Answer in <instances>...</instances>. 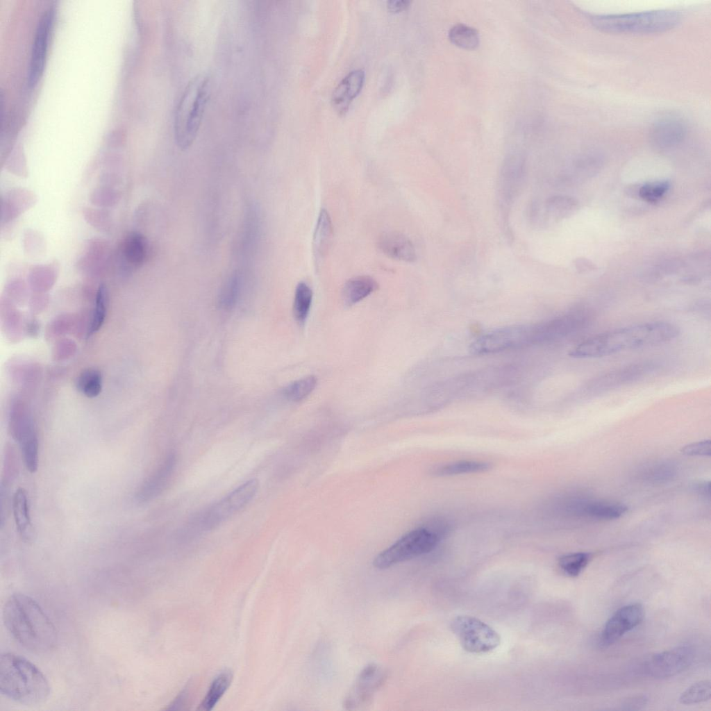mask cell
I'll use <instances>...</instances> for the list:
<instances>
[{
  "label": "cell",
  "mask_w": 711,
  "mask_h": 711,
  "mask_svg": "<svg viewBox=\"0 0 711 711\" xmlns=\"http://www.w3.org/2000/svg\"><path fill=\"white\" fill-rule=\"evenodd\" d=\"M679 330L667 321H651L619 328L593 336L571 350L574 358H596L648 347L676 338Z\"/></svg>",
  "instance_id": "cell-1"
},
{
  "label": "cell",
  "mask_w": 711,
  "mask_h": 711,
  "mask_svg": "<svg viewBox=\"0 0 711 711\" xmlns=\"http://www.w3.org/2000/svg\"><path fill=\"white\" fill-rule=\"evenodd\" d=\"M3 619L12 637L31 652L46 653L57 644L54 625L38 603L27 595H11L3 606Z\"/></svg>",
  "instance_id": "cell-2"
},
{
  "label": "cell",
  "mask_w": 711,
  "mask_h": 711,
  "mask_svg": "<svg viewBox=\"0 0 711 711\" xmlns=\"http://www.w3.org/2000/svg\"><path fill=\"white\" fill-rule=\"evenodd\" d=\"M0 689L8 698L27 705L43 703L50 694L49 682L42 671L12 653L1 655Z\"/></svg>",
  "instance_id": "cell-3"
},
{
  "label": "cell",
  "mask_w": 711,
  "mask_h": 711,
  "mask_svg": "<svg viewBox=\"0 0 711 711\" xmlns=\"http://www.w3.org/2000/svg\"><path fill=\"white\" fill-rule=\"evenodd\" d=\"M211 93V79L206 74L193 77L185 87L175 110L174 138L178 148L188 149L195 140Z\"/></svg>",
  "instance_id": "cell-4"
},
{
  "label": "cell",
  "mask_w": 711,
  "mask_h": 711,
  "mask_svg": "<svg viewBox=\"0 0 711 711\" xmlns=\"http://www.w3.org/2000/svg\"><path fill=\"white\" fill-rule=\"evenodd\" d=\"M259 482L249 480L228 495L196 514L183 530L185 537H195L210 531L246 506L257 494Z\"/></svg>",
  "instance_id": "cell-5"
},
{
  "label": "cell",
  "mask_w": 711,
  "mask_h": 711,
  "mask_svg": "<svg viewBox=\"0 0 711 711\" xmlns=\"http://www.w3.org/2000/svg\"><path fill=\"white\" fill-rule=\"evenodd\" d=\"M680 15L672 10H659L622 15H599L592 18L596 28L609 33H653L668 31Z\"/></svg>",
  "instance_id": "cell-6"
},
{
  "label": "cell",
  "mask_w": 711,
  "mask_h": 711,
  "mask_svg": "<svg viewBox=\"0 0 711 711\" xmlns=\"http://www.w3.org/2000/svg\"><path fill=\"white\" fill-rule=\"evenodd\" d=\"M440 540L435 530L426 528L412 530L386 549L373 560L374 567L385 569L398 563L412 559L433 550Z\"/></svg>",
  "instance_id": "cell-7"
},
{
  "label": "cell",
  "mask_w": 711,
  "mask_h": 711,
  "mask_svg": "<svg viewBox=\"0 0 711 711\" xmlns=\"http://www.w3.org/2000/svg\"><path fill=\"white\" fill-rule=\"evenodd\" d=\"M451 628L462 648L469 653H487L495 649L501 642V637L495 630L474 617L458 616L452 620Z\"/></svg>",
  "instance_id": "cell-8"
},
{
  "label": "cell",
  "mask_w": 711,
  "mask_h": 711,
  "mask_svg": "<svg viewBox=\"0 0 711 711\" xmlns=\"http://www.w3.org/2000/svg\"><path fill=\"white\" fill-rule=\"evenodd\" d=\"M386 679L384 669L376 664H367L360 672L344 700L345 709L355 710L368 705Z\"/></svg>",
  "instance_id": "cell-9"
},
{
  "label": "cell",
  "mask_w": 711,
  "mask_h": 711,
  "mask_svg": "<svg viewBox=\"0 0 711 711\" xmlns=\"http://www.w3.org/2000/svg\"><path fill=\"white\" fill-rule=\"evenodd\" d=\"M658 366L653 362H642L619 367L591 380L586 385L587 394H599L635 382L653 372Z\"/></svg>",
  "instance_id": "cell-10"
},
{
  "label": "cell",
  "mask_w": 711,
  "mask_h": 711,
  "mask_svg": "<svg viewBox=\"0 0 711 711\" xmlns=\"http://www.w3.org/2000/svg\"><path fill=\"white\" fill-rule=\"evenodd\" d=\"M694 655L690 646H678L653 655L646 663V671L655 678L672 677L686 670L693 663Z\"/></svg>",
  "instance_id": "cell-11"
},
{
  "label": "cell",
  "mask_w": 711,
  "mask_h": 711,
  "mask_svg": "<svg viewBox=\"0 0 711 711\" xmlns=\"http://www.w3.org/2000/svg\"><path fill=\"white\" fill-rule=\"evenodd\" d=\"M644 617V608L639 603L620 608L605 623L601 635V644L608 646L614 643L626 633L640 624Z\"/></svg>",
  "instance_id": "cell-12"
},
{
  "label": "cell",
  "mask_w": 711,
  "mask_h": 711,
  "mask_svg": "<svg viewBox=\"0 0 711 711\" xmlns=\"http://www.w3.org/2000/svg\"><path fill=\"white\" fill-rule=\"evenodd\" d=\"M53 17V10L49 8L38 22L29 64L28 81L30 86L36 84L43 72Z\"/></svg>",
  "instance_id": "cell-13"
},
{
  "label": "cell",
  "mask_w": 711,
  "mask_h": 711,
  "mask_svg": "<svg viewBox=\"0 0 711 711\" xmlns=\"http://www.w3.org/2000/svg\"><path fill=\"white\" fill-rule=\"evenodd\" d=\"M687 133V126L680 118L665 116L656 120L650 128V140L659 149H668L679 144Z\"/></svg>",
  "instance_id": "cell-14"
},
{
  "label": "cell",
  "mask_w": 711,
  "mask_h": 711,
  "mask_svg": "<svg viewBox=\"0 0 711 711\" xmlns=\"http://www.w3.org/2000/svg\"><path fill=\"white\" fill-rule=\"evenodd\" d=\"M176 465L174 453L168 454L157 469L143 482L137 492L136 498L147 502L160 495L167 485Z\"/></svg>",
  "instance_id": "cell-15"
},
{
  "label": "cell",
  "mask_w": 711,
  "mask_h": 711,
  "mask_svg": "<svg viewBox=\"0 0 711 711\" xmlns=\"http://www.w3.org/2000/svg\"><path fill=\"white\" fill-rule=\"evenodd\" d=\"M525 176V162L520 156L508 157L503 162L499 178L501 198L510 204L517 195Z\"/></svg>",
  "instance_id": "cell-16"
},
{
  "label": "cell",
  "mask_w": 711,
  "mask_h": 711,
  "mask_svg": "<svg viewBox=\"0 0 711 711\" xmlns=\"http://www.w3.org/2000/svg\"><path fill=\"white\" fill-rule=\"evenodd\" d=\"M365 82V72L355 69L349 72L334 90L331 102L339 114H344L352 101L360 92Z\"/></svg>",
  "instance_id": "cell-17"
},
{
  "label": "cell",
  "mask_w": 711,
  "mask_h": 711,
  "mask_svg": "<svg viewBox=\"0 0 711 711\" xmlns=\"http://www.w3.org/2000/svg\"><path fill=\"white\" fill-rule=\"evenodd\" d=\"M378 249L388 257L412 262L416 258V252L411 241L405 235L390 231L383 233L378 240Z\"/></svg>",
  "instance_id": "cell-18"
},
{
  "label": "cell",
  "mask_w": 711,
  "mask_h": 711,
  "mask_svg": "<svg viewBox=\"0 0 711 711\" xmlns=\"http://www.w3.org/2000/svg\"><path fill=\"white\" fill-rule=\"evenodd\" d=\"M568 509L574 514L584 515L597 519H615L621 517L628 510L620 503L587 501L571 502Z\"/></svg>",
  "instance_id": "cell-19"
},
{
  "label": "cell",
  "mask_w": 711,
  "mask_h": 711,
  "mask_svg": "<svg viewBox=\"0 0 711 711\" xmlns=\"http://www.w3.org/2000/svg\"><path fill=\"white\" fill-rule=\"evenodd\" d=\"M121 251L123 264L131 269L140 267L148 256V241L142 234L132 233L124 240Z\"/></svg>",
  "instance_id": "cell-20"
},
{
  "label": "cell",
  "mask_w": 711,
  "mask_h": 711,
  "mask_svg": "<svg viewBox=\"0 0 711 711\" xmlns=\"http://www.w3.org/2000/svg\"><path fill=\"white\" fill-rule=\"evenodd\" d=\"M12 511L19 535L24 540L29 541L33 536V526L27 493L23 488L17 489L13 495Z\"/></svg>",
  "instance_id": "cell-21"
},
{
  "label": "cell",
  "mask_w": 711,
  "mask_h": 711,
  "mask_svg": "<svg viewBox=\"0 0 711 711\" xmlns=\"http://www.w3.org/2000/svg\"><path fill=\"white\" fill-rule=\"evenodd\" d=\"M377 282L368 276H358L347 281L342 289L345 305L351 306L362 301L377 290Z\"/></svg>",
  "instance_id": "cell-22"
},
{
  "label": "cell",
  "mask_w": 711,
  "mask_h": 711,
  "mask_svg": "<svg viewBox=\"0 0 711 711\" xmlns=\"http://www.w3.org/2000/svg\"><path fill=\"white\" fill-rule=\"evenodd\" d=\"M333 237V226L328 212L322 209L319 213L313 237V249L316 258H322L328 251Z\"/></svg>",
  "instance_id": "cell-23"
},
{
  "label": "cell",
  "mask_w": 711,
  "mask_h": 711,
  "mask_svg": "<svg viewBox=\"0 0 711 711\" xmlns=\"http://www.w3.org/2000/svg\"><path fill=\"white\" fill-rule=\"evenodd\" d=\"M232 678L230 671H224L218 675L212 683L198 710H212L230 686Z\"/></svg>",
  "instance_id": "cell-24"
},
{
  "label": "cell",
  "mask_w": 711,
  "mask_h": 711,
  "mask_svg": "<svg viewBox=\"0 0 711 711\" xmlns=\"http://www.w3.org/2000/svg\"><path fill=\"white\" fill-rule=\"evenodd\" d=\"M490 465L485 462L460 460L444 465L437 469L434 474L437 476H453L463 474L478 473L487 471Z\"/></svg>",
  "instance_id": "cell-25"
},
{
  "label": "cell",
  "mask_w": 711,
  "mask_h": 711,
  "mask_svg": "<svg viewBox=\"0 0 711 711\" xmlns=\"http://www.w3.org/2000/svg\"><path fill=\"white\" fill-rule=\"evenodd\" d=\"M312 291L303 282L299 283L295 290L293 312L296 320L301 324L305 323L311 307Z\"/></svg>",
  "instance_id": "cell-26"
},
{
  "label": "cell",
  "mask_w": 711,
  "mask_h": 711,
  "mask_svg": "<svg viewBox=\"0 0 711 711\" xmlns=\"http://www.w3.org/2000/svg\"><path fill=\"white\" fill-rule=\"evenodd\" d=\"M676 465L669 461H661L650 465L642 473V479L653 483L669 481L676 475Z\"/></svg>",
  "instance_id": "cell-27"
},
{
  "label": "cell",
  "mask_w": 711,
  "mask_h": 711,
  "mask_svg": "<svg viewBox=\"0 0 711 711\" xmlns=\"http://www.w3.org/2000/svg\"><path fill=\"white\" fill-rule=\"evenodd\" d=\"M451 42L462 49L471 50L479 44V35L477 31L465 24H456L449 32Z\"/></svg>",
  "instance_id": "cell-28"
},
{
  "label": "cell",
  "mask_w": 711,
  "mask_h": 711,
  "mask_svg": "<svg viewBox=\"0 0 711 711\" xmlns=\"http://www.w3.org/2000/svg\"><path fill=\"white\" fill-rule=\"evenodd\" d=\"M317 380L314 376H308L298 379L285 386L282 394L288 401L299 402L308 396L315 390Z\"/></svg>",
  "instance_id": "cell-29"
},
{
  "label": "cell",
  "mask_w": 711,
  "mask_h": 711,
  "mask_svg": "<svg viewBox=\"0 0 711 711\" xmlns=\"http://www.w3.org/2000/svg\"><path fill=\"white\" fill-rule=\"evenodd\" d=\"M241 278L237 273L232 274L223 285L218 297V304L223 310H231L236 305L241 292Z\"/></svg>",
  "instance_id": "cell-30"
},
{
  "label": "cell",
  "mask_w": 711,
  "mask_h": 711,
  "mask_svg": "<svg viewBox=\"0 0 711 711\" xmlns=\"http://www.w3.org/2000/svg\"><path fill=\"white\" fill-rule=\"evenodd\" d=\"M76 387L83 394L89 398L98 396L102 388L101 373L94 369L83 371L77 378Z\"/></svg>",
  "instance_id": "cell-31"
},
{
  "label": "cell",
  "mask_w": 711,
  "mask_h": 711,
  "mask_svg": "<svg viewBox=\"0 0 711 711\" xmlns=\"http://www.w3.org/2000/svg\"><path fill=\"white\" fill-rule=\"evenodd\" d=\"M590 558L591 554L585 552L568 553L560 557L558 565L569 576L576 577L586 567Z\"/></svg>",
  "instance_id": "cell-32"
},
{
  "label": "cell",
  "mask_w": 711,
  "mask_h": 711,
  "mask_svg": "<svg viewBox=\"0 0 711 711\" xmlns=\"http://www.w3.org/2000/svg\"><path fill=\"white\" fill-rule=\"evenodd\" d=\"M108 302V291L106 286L102 284L99 287L97 292L95 307L87 331L88 336L97 333L103 324L106 316Z\"/></svg>",
  "instance_id": "cell-33"
},
{
  "label": "cell",
  "mask_w": 711,
  "mask_h": 711,
  "mask_svg": "<svg viewBox=\"0 0 711 711\" xmlns=\"http://www.w3.org/2000/svg\"><path fill=\"white\" fill-rule=\"evenodd\" d=\"M576 201L567 196L556 195L549 198L545 203L547 212L555 219H562L576 208Z\"/></svg>",
  "instance_id": "cell-34"
},
{
  "label": "cell",
  "mask_w": 711,
  "mask_h": 711,
  "mask_svg": "<svg viewBox=\"0 0 711 711\" xmlns=\"http://www.w3.org/2000/svg\"><path fill=\"white\" fill-rule=\"evenodd\" d=\"M710 696V682L708 680H703L694 683L686 689L681 694L679 701L685 705L695 704L707 701Z\"/></svg>",
  "instance_id": "cell-35"
},
{
  "label": "cell",
  "mask_w": 711,
  "mask_h": 711,
  "mask_svg": "<svg viewBox=\"0 0 711 711\" xmlns=\"http://www.w3.org/2000/svg\"><path fill=\"white\" fill-rule=\"evenodd\" d=\"M669 188V183L667 181L647 183L639 188V194L646 201L654 203L660 200Z\"/></svg>",
  "instance_id": "cell-36"
},
{
  "label": "cell",
  "mask_w": 711,
  "mask_h": 711,
  "mask_svg": "<svg viewBox=\"0 0 711 711\" xmlns=\"http://www.w3.org/2000/svg\"><path fill=\"white\" fill-rule=\"evenodd\" d=\"M85 215L88 222L95 228L102 231L109 229L111 225L110 217L106 211L88 210Z\"/></svg>",
  "instance_id": "cell-37"
},
{
  "label": "cell",
  "mask_w": 711,
  "mask_h": 711,
  "mask_svg": "<svg viewBox=\"0 0 711 711\" xmlns=\"http://www.w3.org/2000/svg\"><path fill=\"white\" fill-rule=\"evenodd\" d=\"M682 453L690 456H710L711 454V444L710 440H704L689 444L681 450Z\"/></svg>",
  "instance_id": "cell-38"
},
{
  "label": "cell",
  "mask_w": 711,
  "mask_h": 711,
  "mask_svg": "<svg viewBox=\"0 0 711 711\" xmlns=\"http://www.w3.org/2000/svg\"><path fill=\"white\" fill-rule=\"evenodd\" d=\"M119 194L111 189L99 188L96 190L92 196L94 203L99 206H112L117 201Z\"/></svg>",
  "instance_id": "cell-39"
},
{
  "label": "cell",
  "mask_w": 711,
  "mask_h": 711,
  "mask_svg": "<svg viewBox=\"0 0 711 711\" xmlns=\"http://www.w3.org/2000/svg\"><path fill=\"white\" fill-rule=\"evenodd\" d=\"M648 701L646 696L640 695L628 698L621 704L623 710H639L644 707Z\"/></svg>",
  "instance_id": "cell-40"
},
{
  "label": "cell",
  "mask_w": 711,
  "mask_h": 711,
  "mask_svg": "<svg viewBox=\"0 0 711 711\" xmlns=\"http://www.w3.org/2000/svg\"><path fill=\"white\" fill-rule=\"evenodd\" d=\"M410 1L408 0H391L387 3V7L390 12L398 13L406 10L410 6Z\"/></svg>",
  "instance_id": "cell-41"
},
{
  "label": "cell",
  "mask_w": 711,
  "mask_h": 711,
  "mask_svg": "<svg viewBox=\"0 0 711 711\" xmlns=\"http://www.w3.org/2000/svg\"><path fill=\"white\" fill-rule=\"evenodd\" d=\"M694 490L699 494L709 497L710 494V483L709 481L696 483L693 486Z\"/></svg>",
  "instance_id": "cell-42"
}]
</instances>
